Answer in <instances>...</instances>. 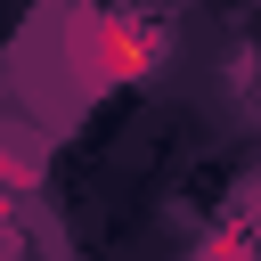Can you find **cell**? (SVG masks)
I'll use <instances>...</instances> for the list:
<instances>
[{
	"label": "cell",
	"instance_id": "cell-1",
	"mask_svg": "<svg viewBox=\"0 0 261 261\" xmlns=\"http://www.w3.org/2000/svg\"><path fill=\"white\" fill-rule=\"evenodd\" d=\"M147 57H155L147 33H130V24H106V33H98V65H106V73H147Z\"/></svg>",
	"mask_w": 261,
	"mask_h": 261
}]
</instances>
